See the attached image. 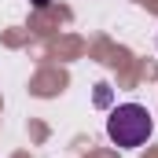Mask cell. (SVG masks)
Segmentation results:
<instances>
[{
    "label": "cell",
    "mask_w": 158,
    "mask_h": 158,
    "mask_svg": "<svg viewBox=\"0 0 158 158\" xmlns=\"http://www.w3.org/2000/svg\"><path fill=\"white\" fill-rule=\"evenodd\" d=\"M30 4H33L37 11H44V7H52V0H30Z\"/></svg>",
    "instance_id": "7a4b0ae2"
},
{
    "label": "cell",
    "mask_w": 158,
    "mask_h": 158,
    "mask_svg": "<svg viewBox=\"0 0 158 158\" xmlns=\"http://www.w3.org/2000/svg\"><path fill=\"white\" fill-rule=\"evenodd\" d=\"M151 129H155V121L147 114V107H140V103H121V107L110 110V118H107V136L118 143L121 151L143 147L147 136H151Z\"/></svg>",
    "instance_id": "6da1fadb"
}]
</instances>
